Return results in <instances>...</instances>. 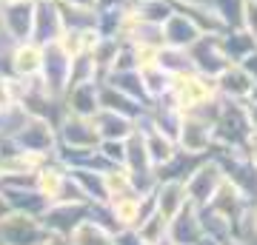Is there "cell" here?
Listing matches in <instances>:
<instances>
[{
  "label": "cell",
  "instance_id": "cell-3",
  "mask_svg": "<svg viewBox=\"0 0 257 245\" xmlns=\"http://www.w3.org/2000/svg\"><path fill=\"white\" fill-rule=\"evenodd\" d=\"M183 145L186 151H192V154H197V151H203L206 145H209L211 140V128L206 126V123H183Z\"/></svg>",
  "mask_w": 257,
  "mask_h": 245
},
{
  "label": "cell",
  "instance_id": "cell-5",
  "mask_svg": "<svg viewBox=\"0 0 257 245\" xmlns=\"http://www.w3.org/2000/svg\"><path fill=\"white\" fill-rule=\"evenodd\" d=\"M20 140H23V145H26L29 151H40V148H46V145L52 143V134H49V128L43 126V123H35V126H29L26 131L20 134Z\"/></svg>",
  "mask_w": 257,
  "mask_h": 245
},
{
  "label": "cell",
  "instance_id": "cell-1",
  "mask_svg": "<svg viewBox=\"0 0 257 245\" xmlns=\"http://www.w3.org/2000/svg\"><path fill=\"white\" fill-rule=\"evenodd\" d=\"M186 185L180 182H166L163 191H160V200H157V214L163 219H175L180 211L186 208Z\"/></svg>",
  "mask_w": 257,
  "mask_h": 245
},
{
  "label": "cell",
  "instance_id": "cell-2",
  "mask_svg": "<svg viewBox=\"0 0 257 245\" xmlns=\"http://www.w3.org/2000/svg\"><path fill=\"white\" fill-rule=\"evenodd\" d=\"M69 245H114V239L97 222H77L69 231Z\"/></svg>",
  "mask_w": 257,
  "mask_h": 245
},
{
  "label": "cell",
  "instance_id": "cell-7",
  "mask_svg": "<svg viewBox=\"0 0 257 245\" xmlns=\"http://www.w3.org/2000/svg\"><path fill=\"white\" fill-rule=\"evenodd\" d=\"M251 231H254V234H257V211H254V214H251Z\"/></svg>",
  "mask_w": 257,
  "mask_h": 245
},
{
  "label": "cell",
  "instance_id": "cell-6",
  "mask_svg": "<svg viewBox=\"0 0 257 245\" xmlns=\"http://www.w3.org/2000/svg\"><path fill=\"white\" fill-rule=\"evenodd\" d=\"M3 214H6V200H3V194H0V219H3Z\"/></svg>",
  "mask_w": 257,
  "mask_h": 245
},
{
  "label": "cell",
  "instance_id": "cell-4",
  "mask_svg": "<svg viewBox=\"0 0 257 245\" xmlns=\"http://www.w3.org/2000/svg\"><path fill=\"white\" fill-rule=\"evenodd\" d=\"M146 145V154H149V163H169L175 157V148L169 140H163V134H152Z\"/></svg>",
  "mask_w": 257,
  "mask_h": 245
}]
</instances>
